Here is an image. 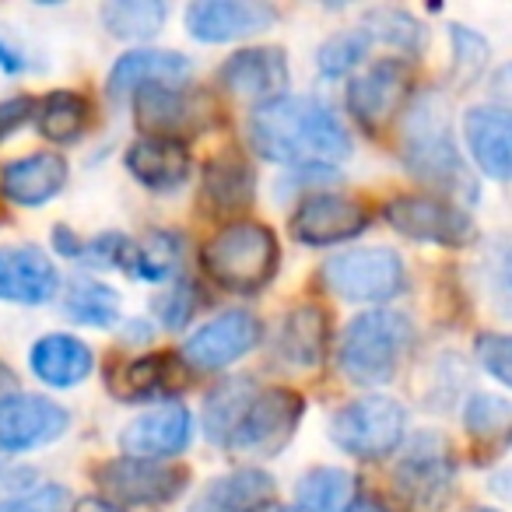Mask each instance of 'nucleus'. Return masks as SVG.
<instances>
[{
    "mask_svg": "<svg viewBox=\"0 0 512 512\" xmlns=\"http://www.w3.org/2000/svg\"><path fill=\"white\" fill-rule=\"evenodd\" d=\"M449 36H453V53H456L453 71H456V78H460L463 85H470V81H474L477 74L488 67V43H484L477 32L463 29V25H453V29H449Z\"/></svg>",
    "mask_w": 512,
    "mask_h": 512,
    "instance_id": "a19ab883",
    "label": "nucleus"
},
{
    "mask_svg": "<svg viewBox=\"0 0 512 512\" xmlns=\"http://www.w3.org/2000/svg\"><path fill=\"white\" fill-rule=\"evenodd\" d=\"M362 29L369 32L372 43H386L400 53H418L425 46V29L400 8H372L362 18Z\"/></svg>",
    "mask_w": 512,
    "mask_h": 512,
    "instance_id": "f704fd0d",
    "label": "nucleus"
},
{
    "mask_svg": "<svg viewBox=\"0 0 512 512\" xmlns=\"http://www.w3.org/2000/svg\"><path fill=\"white\" fill-rule=\"evenodd\" d=\"M271 502H278L274 477L267 470L246 467L204 484V491L193 498L190 512H260Z\"/></svg>",
    "mask_w": 512,
    "mask_h": 512,
    "instance_id": "b1692460",
    "label": "nucleus"
},
{
    "mask_svg": "<svg viewBox=\"0 0 512 512\" xmlns=\"http://www.w3.org/2000/svg\"><path fill=\"white\" fill-rule=\"evenodd\" d=\"M179 260H183V239L176 232H151L144 242H137L130 253V264L123 274L148 285H165L176 274Z\"/></svg>",
    "mask_w": 512,
    "mask_h": 512,
    "instance_id": "2f4dec72",
    "label": "nucleus"
},
{
    "mask_svg": "<svg viewBox=\"0 0 512 512\" xmlns=\"http://www.w3.org/2000/svg\"><path fill=\"white\" fill-rule=\"evenodd\" d=\"M256 344H260V320L249 309H228L186 337L183 362L200 372H218L249 355Z\"/></svg>",
    "mask_w": 512,
    "mask_h": 512,
    "instance_id": "4468645a",
    "label": "nucleus"
},
{
    "mask_svg": "<svg viewBox=\"0 0 512 512\" xmlns=\"http://www.w3.org/2000/svg\"><path fill=\"white\" fill-rule=\"evenodd\" d=\"M256 172L239 151H221L207 162L200 179V197L214 214H239L253 204Z\"/></svg>",
    "mask_w": 512,
    "mask_h": 512,
    "instance_id": "bb28decb",
    "label": "nucleus"
},
{
    "mask_svg": "<svg viewBox=\"0 0 512 512\" xmlns=\"http://www.w3.org/2000/svg\"><path fill=\"white\" fill-rule=\"evenodd\" d=\"M320 281L344 302H390L407 288V267L393 249H348L323 260Z\"/></svg>",
    "mask_w": 512,
    "mask_h": 512,
    "instance_id": "0eeeda50",
    "label": "nucleus"
},
{
    "mask_svg": "<svg viewBox=\"0 0 512 512\" xmlns=\"http://www.w3.org/2000/svg\"><path fill=\"white\" fill-rule=\"evenodd\" d=\"M134 123L144 130V137L183 141L186 134H200L204 127H211L214 106L207 95L186 85H158L134 95Z\"/></svg>",
    "mask_w": 512,
    "mask_h": 512,
    "instance_id": "f8f14e48",
    "label": "nucleus"
},
{
    "mask_svg": "<svg viewBox=\"0 0 512 512\" xmlns=\"http://www.w3.org/2000/svg\"><path fill=\"white\" fill-rule=\"evenodd\" d=\"M278 8L264 0H197L186 8V32L197 43H235L274 29Z\"/></svg>",
    "mask_w": 512,
    "mask_h": 512,
    "instance_id": "dca6fc26",
    "label": "nucleus"
},
{
    "mask_svg": "<svg viewBox=\"0 0 512 512\" xmlns=\"http://www.w3.org/2000/svg\"><path fill=\"white\" fill-rule=\"evenodd\" d=\"M74 512H127V509H116L106 498H81V502L74 505Z\"/></svg>",
    "mask_w": 512,
    "mask_h": 512,
    "instance_id": "09e8293b",
    "label": "nucleus"
},
{
    "mask_svg": "<svg viewBox=\"0 0 512 512\" xmlns=\"http://www.w3.org/2000/svg\"><path fill=\"white\" fill-rule=\"evenodd\" d=\"M467 512H498V509H491V505H474V509H467Z\"/></svg>",
    "mask_w": 512,
    "mask_h": 512,
    "instance_id": "603ef678",
    "label": "nucleus"
},
{
    "mask_svg": "<svg viewBox=\"0 0 512 512\" xmlns=\"http://www.w3.org/2000/svg\"><path fill=\"white\" fill-rule=\"evenodd\" d=\"M400 162L418 183L439 190L442 197L477 200V179L449 127L446 95L425 92L411 102L400 130Z\"/></svg>",
    "mask_w": 512,
    "mask_h": 512,
    "instance_id": "f03ea898",
    "label": "nucleus"
},
{
    "mask_svg": "<svg viewBox=\"0 0 512 512\" xmlns=\"http://www.w3.org/2000/svg\"><path fill=\"white\" fill-rule=\"evenodd\" d=\"M351 474L337 467H316L295 484V509L299 512H344L351 502Z\"/></svg>",
    "mask_w": 512,
    "mask_h": 512,
    "instance_id": "473e14b6",
    "label": "nucleus"
},
{
    "mask_svg": "<svg viewBox=\"0 0 512 512\" xmlns=\"http://www.w3.org/2000/svg\"><path fill=\"white\" fill-rule=\"evenodd\" d=\"M249 144L260 158L292 165L295 172H334L351 155V134L316 95H281L249 113Z\"/></svg>",
    "mask_w": 512,
    "mask_h": 512,
    "instance_id": "f257e3e1",
    "label": "nucleus"
},
{
    "mask_svg": "<svg viewBox=\"0 0 512 512\" xmlns=\"http://www.w3.org/2000/svg\"><path fill=\"white\" fill-rule=\"evenodd\" d=\"M29 120H36V99L18 95V99L0 102V141H8L15 130H22Z\"/></svg>",
    "mask_w": 512,
    "mask_h": 512,
    "instance_id": "37998d69",
    "label": "nucleus"
},
{
    "mask_svg": "<svg viewBox=\"0 0 512 512\" xmlns=\"http://www.w3.org/2000/svg\"><path fill=\"white\" fill-rule=\"evenodd\" d=\"M127 172L151 193H176L190 179L193 155L186 141H169V137H141L123 155Z\"/></svg>",
    "mask_w": 512,
    "mask_h": 512,
    "instance_id": "4be33fe9",
    "label": "nucleus"
},
{
    "mask_svg": "<svg viewBox=\"0 0 512 512\" xmlns=\"http://www.w3.org/2000/svg\"><path fill=\"white\" fill-rule=\"evenodd\" d=\"M67 186V162L53 151L15 158L0 169V197L18 207H43Z\"/></svg>",
    "mask_w": 512,
    "mask_h": 512,
    "instance_id": "5701e85b",
    "label": "nucleus"
},
{
    "mask_svg": "<svg viewBox=\"0 0 512 512\" xmlns=\"http://www.w3.org/2000/svg\"><path fill=\"white\" fill-rule=\"evenodd\" d=\"M414 88V71L407 60L386 57L372 64L365 74H358L348 85V113L369 134H379L400 109L407 106Z\"/></svg>",
    "mask_w": 512,
    "mask_h": 512,
    "instance_id": "ddd939ff",
    "label": "nucleus"
},
{
    "mask_svg": "<svg viewBox=\"0 0 512 512\" xmlns=\"http://www.w3.org/2000/svg\"><path fill=\"white\" fill-rule=\"evenodd\" d=\"M53 253L71 256V260H81V253H85V242H81L67 225H57V228H53Z\"/></svg>",
    "mask_w": 512,
    "mask_h": 512,
    "instance_id": "49530a36",
    "label": "nucleus"
},
{
    "mask_svg": "<svg viewBox=\"0 0 512 512\" xmlns=\"http://www.w3.org/2000/svg\"><path fill=\"white\" fill-rule=\"evenodd\" d=\"M474 355L488 376L512 390V334H481L474 344Z\"/></svg>",
    "mask_w": 512,
    "mask_h": 512,
    "instance_id": "79ce46f5",
    "label": "nucleus"
},
{
    "mask_svg": "<svg viewBox=\"0 0 512 512\" xmlns=\"http://www.w3.org/2000/svg\"><path fill=\"white\" fill-rule=\"evenodd\" d=\"M509 74H512V67H509Z\"/></svg>",
    "mask_w": 512,
    "mask_h": 512,
    "instance_id": "864d4df0",
    "label": "nucleus"
},
{
    "mask_svg": "<svg viewBox=\"0 0 512 512\" xmlns=\"http://www.w3.org/2000/svg\"><path fill=\"white\" fill-rule=\"evenodd\" d=\"M95 484L102 488V498L116 509H158L183 495L190 474L169 463L120 456V460H106L95 467Z\"/></svg>",
    "mask_w": 512,
    "mask_h": 512,
    "instance_id": "1a4fd4ad",
    "label": "nucleus"
},
{
    "mask_svg": "<svg viewBox=\"0 0 512 512\" xmlns=\"http://www.w3.org/2000/svg\"><path fill=\"white\" fill-rule=\"evenodd\" d=\"M186 372L172 355H144L134 362L120 365L109 376V390L120 400H151V397H169V393L183 390Z\"/></svg>",
    "mask_w": 512,
    "mask_h": 512,
    "instance_id": "cd10ccee",
    "label": "nucleus"
},
{
    "mask_svg": "<svg viewBox=\"0 0 512 512\" xmlns=\"http://www.w3.org/2000/svg\"><path fill=\"white\" fill-rule=\"evenodd\" d=\"M369 46H372V39L362 25H358V29L334 32V36L320 46V53H316V67H320L323 78H344V74H351L355 67H362Z\"/></svg>",
    "mask_w": 512,
    "mask_h": 512,
    "instance_id": "e433bc0d",
    "label": "nucleus"
},
{
    "mask_svg": "<svg viewBox=\"0 0 512 512\" xmlns=\"http://www.w3.org/2000/svg\"><path fill=\"white\" fill-rule=\"evenodd\" d=\"M256 393L253 379H228L218 390H211V397L204 400V432L214 446H225L228 432L239 421L242 407L249 404V397Z\"/></svg>",
    "mask_w": 512,
    "mask_h": 512,
    "instance_id": "72a5a7b5",
    "label": "nucleus"
},
{
    "mask_svg": "<svg viewBox=\"0 0 512 512\" xmlns=\"http://www.w3.org/2000/svg\"><path fill=\"white\" fill-rule=\"evenodd\" d=\"M57 264L39 246L0 249V302L15 306H46L57 295Z\"/></svg>",
    "mask_w": 512,
    "mask_h": 512,
    "instance_id": "6ab92c4d",
    "label": "nucleus"
},
{
    "mask_svg": "<svg viewBox=\"0 0 512 512\" xmlns=\"http://www.w3.org/2000/svg\"><path fill=\"white\" fill-rule=\"evenodd\" d=\"M102 25L109 36L127 39V43H144L155 39L169 22V4L162 0H109L102 4Z\"/></svg>",
    "mask_w": 512,
    "mask_h": 512,
    "instance_id": "c85d7f7f",
    "label": "nucleus"
},
{
    "mask_svg": "<svg viewBox=\"0 0 512 512\" xmlns=\"http://www.w3.org/2000/svg\"><path fill=\"white\" fill-rule=\"evenodd\" d=\"M327 432L341 453L355 456V460H383L404 442L407 411L400 400L369 393V397H355L337 407L330 414Z\"/></svg>",
    "mask_w": 512,
    "mask_h": 512,
    "instance_id": "39448f33",
    "label": "nucleus"
},
{
    "mask_svg": "<svg viewBox=\"0 0 512 512\" xmlns=\"http://www.w3.org/2000/svg\"><path fill=\"white\" fill-rule=\"evenodd\" d=\"M29 57H25V50L22 46H15L11 43L4 32H0V71H8V74H22V71H29Z\"/></svg>",
    "mask_w": 512,
    "mask_h": 512,
    "instance_id": "a18cd8bd",
    "label": "nucleus"
},
{
    "mask_svg": "<svg viewBox=\"0 0 512 512\" xmlns=\"http://www.w3.org/2000/svg\"><path fill=\"white\" fill-rule=\"evenodd\" d=\"M393 484H397L400 498L414 512H439L449 502L456 484V456L449 449L446 435L439 432L414 435L407 442L404 456L397 460Z\"/></svg>",
    "mask_w": 512,
    "mask_h": 512,
    "instance_id": "6e6552de",
    "label": "nucleus"
},
{
    "mask_svg": "<svg viewBox=\"0 0 512 512\" xmlns=\"http://www.w3.org/2000/svg\"><path fill=\"white\" fill-rule=\"evenodd\" d=\"M193 78V64L183 53L172 50H130L113 64L106 78V92L113 99H130V95L144 92V88L158 85H186Z\"/></svg>",
    "mask_w": 512,
    "mask_h": 512,
    "instance_id": "aec40b11",
    "label": "nucleus"
},
{
    "mask_svg": "<svg viewBox=\"0 0 512 512\" xmlns=\"http://www.w3.org/2000/svg\"><path fill=\"white\" fill-rule=\"evenodd\" d=\"M383 218L393 232L414 242H432V246L460 249L477 239L474 218L460 204L432 193H400L383 207Z\"/></svg>",
    "mask_w": 512,
    "mask_h": 512,
    "instance_id": "9d476101",
    "label": "nucleus"
},
{
    "mask_svg": "<svg viewBox=\"0 0 512 512\" xmlns=\"http://www.w3.org/2000/svg\"><path fill=\"white\" fill-rule=\"evenodd\" d=\"M137 242L123 232H99L92 242H85V260L88 267H99V271H127L130 253H134Z\"/></svg>",
    "mask_w": 512,
    "mask_h": 512,
    "instance_id": "ea45409f",
    "label": "nucleus"
},
{
    "mask_svg": "<svg viewBox=\"0 0 512 512\" xmlns=\"http://www.w3.org/2000/svg\"><path fill=\"white\" fill-rule=\"evenodd\" d=\"M218 81L225 92L256 102V106H267V102L285 95L288 57H285V50H271V46L239 50L218 67Z\"/></svg>",
    "mask_w": 512,
    "mask_h": 512,
    "instance_id": "a211bd4d",
    "label": "nucleus"
},
{
    "mask_svg": "<svg viewBox=\"0 0 512 512\" xmlns=\"http://www.w3.org/2000/svg\"><path fill=\"white\" fill-rule=\"evenodd\" d=\"M148 337H151V327H148V323H127V327H123V341H127V344L148 341Z\"/></svg>",
    "mask_w": 512,
    "mask_h": 512,
    "instance_id": "8fccbe9b",
    "label": "nucleus"
},
{
    "mask_svg": "<svg viewBox=\"0 0 512 512\" xmlns=\"http://www.w3.org/2000/svg\"><path fill=\"white\" fill-rule=\"evenodd\" d=\"M491 285H495V295L502 302L505 313H512V242L498 249L495 264H491Z\"/></svg>",
    "mask_w": 512,
    "mask_h": 512,
    "instance_id": "c03bdc74",
    "label": "nucleus"
},
{
    "mask_svg": "<svg viewBox=\"0 0 512 512\" xmlns=\"http://www.w3.org/2000/svg\"><path fill=\"white\" fill-rule=\"evenodd\" d=\"M71 428V411L43 393L11 390L0 397V456H18L57 442Z\"/></svg>",
    "mask_w": 512,
    "mask_h": 512,
    "instance_id": "9b49d317",
    "label": "nucleus"
},
{
    "mask_svg": "<svg viewBox=\"0 0 512 512\" xmlns=\"http://www.w3.org/2000/svg\"><path fill=\"white\" fill-rule=\"evenodd\" d=\"M463 141L488 179H512V109L474 106L463 116Z\"/></svg>",
    "mask_w": 512,
    "mask_h": 512,
    "instance_id": "412c9836",
    "label": "nucleus"
},
{
    "mask_svg": "<svg viewBox=\"0 0 512 512\" xmlns=\"http://www.w3.org/2000/svg\"><path fill=\"white\" fill-rule=\"evenodd\" d=\"M302 414H306V400L295 390L285 386H271V390H260L249 397V404L242 407L239 421L228 432L225 446L228 453L242 456H278L285 453V446L292 442L295 428H299Z\"/></svg>",
    "mask_w": 512,
    "mask_h": 512,
    "instance_id": "423d86ee",
    "label": "nucleus"
},
{
    "mask_svg": "<svg viewBox=\"0 0 512 512\" xmlns=\"http://www.w3.org/2000/svg\"><path fill=\"white\" fill-rule=\"evenodd\" d=\"M193 439V414L183 404H158L151 411L137 414L120 432L123 456L134 460H155L165 463L179 456Z\"/></svg>",
    "mask_w": 512,
    "mask_h": 512,
    "instance_id": "f3484780",
    "label": "nucleus"
},
{
    "mask_svg": "<svg viewBox=\"0 0 512 512\" xmlns=\"http://www.w3.org/2000/svg\"><path fill=\"white\" fill-rule=\"evenodd\" d=\"M32 376L39 383L53 386V390H71V386L85 383L95 369V355L81 337L71 334H46L32 344L29 351Z\"/></svg>",
    "mask_w": 512,
    "mask_h": 512,
    "instance_id": "393cba45",
    "label": "nucleus"
},
{
    "mask_svg": "<svg viewBox=\"0 0 512 512\" xmlns=\"http://www.w3.org/2000/svg\"><path fill=\"white\" fill-rule=\"evenodd\" d=\"M330 344V320L320 306H299L285 316L274 341V358L288 369H316L327 355Z\"/></svg>",
    "mask_w": 512,
    "mask_h": 512,
    "instance_id": "a878e982",
    "label": "nucleus"
},
{
    "mask_svg": "<svg viewBox=\"0 0 512 512\" xmlns=\"http://www.w3.org/2000/svg\"><path fill=\"white\" fill-rule=\"evenodd\" d=\"M0 512H74V502L64 484H32L29 491L0 498Z\"/></svg>",
    "mask_w": 512,
    "mask_h": 512,
    "instance_id": "58836bf2",
    "label": "nucleus"
},
{
    "mask_svg": "<svg viewBox=\"0 0 512 512\" xmlns=\"http://www.w3.org/2000/svg\"><path fill=\"white\" fill-rule=\"evenodd\" d=\"M414 348L411 316L397 309H369L358 313L341 334L337 362L341 372L358 386H386Z\"/></svg>",
    "mask_w": 512,
    "mask_h": 512,
    "instance_id": "7ed1b4c3",
    "label": "nucleus"
},
{
    "mask_svg": "<svg viewBox=\"0 0 512 512\" xmlns=\"http://www.w3.org/2000/svg\"><path fill=\"white\" fill-rule=\"evenodd\" d=\"M344 512H397V509H393V505H386L379 495H372V491H358Z\"/></svg>",
    "mask_w": 512,
    "mask_h": 512,
    "instance_id": "de8ad7c7",
    "label": "nucleus"
},
{
    "mask_svg": "<svg viewBox=\"0 0 512 512\" xmlns=\"http://www.w3.org/2000/svg\"><path fill=\"white\" fill-rule=\"evenodd\" d=\"M197 306H200L197 288L179 278V281H172V285H165V292L155 299V316L165 330H183L186 323L193 320Z\"/></svg>",
    "mask_w": 512,
    "mask_h": 512,
    "instance_id": "4c0bfd02",
    "label": "nucleus"
},
{
    "mask_svg": "<svg viewBox=\"0 0 512 512\" xmlns=\"http://www.w3.org/2000/svg\"><path fill=\"white\" fill-rule=\"evenodd\" d=\"M64 316L81 327H113L120 320V292L109 288L106 281L78 278L64 292Z\"/></svg>",
    "mask_w": 512,
    "mask_h": 512,
    "instance_id": "7c9ffc66",
    "label": "nucleus"
},
{
    "mask_svg": "<svg viewBox=\"0 0 512 512\" xmlns=\"http://www.w3.org/2000/svg\"><path fill=\"white\" fill-rule=\"evenodd\" d=\"M369 228V211L344 193H313L292 214L295 242L313 249H327L337 242L358 239Z\"/></svg>",
    "mask_w": 512,
    "mask_h": 512,
    "instance_id": "2eb2a0df",
    "label": "nucleus"
},
{
    "mask_svg": "<svg viewBox=\"0 0 512 512\" xmlns=\"http://www.w3.org/2000/svg\"><path fill=\"white\" fill-rule=\"evenodd\" d=\"M200 260L221 288L249 295L274 281L281 267V246L278 235L260 221H235L207 242Z\"/></svg>",
    "mask_w": 512,
    "mask_h": 512,
    "instance_id": "20e7f679",
    "label": "nucleus"
},
{
    "mask_svg": "<svg viewBox=\"0 0 512 512\" xmlns=\"http://www.w3.org/2000/svg\"><path fill=\"white\" fill-rule=\"evenodd\" d=\"M260 512H299V509H292V505H281V502H271V505H264Z\"/></svg>",
    "mask_w": 512,
    "mask_h": 512,
    "instance_id": "3c124183",
    "label": "nucleus"
},
{
    "mask_svg": "<svg viewBox=\"0 0 512 512\" xmlns=\"http://www.w3.org/2000/svg\"><path fill=\"white\" fill-rule=\"evenodd\" d=\"M463 425L481 442H509L512 439V404L491 393H474L463 407Z\"/></svg>",
    "mask_w": 512,
    "mask_h": 512,
    "instance_id": "c9c22d12",
    "label": "nucleus"
},
{
    "mask_svg": "<svg viewBox=\"0 0 512 512\" xmlns=\"http://www.w3.org/2000/svg\"><path fill=\"white\" fill-rule=\"evenodd\" d=\"M36 130L53 144H74L88 130V99L67 88L36 99Z\"/></svg>",
    "mask_w": 512,
    "mask_h": 512,
    "instance_id": "c756f323",
    "label": "nucleus"
}]
</instances>
